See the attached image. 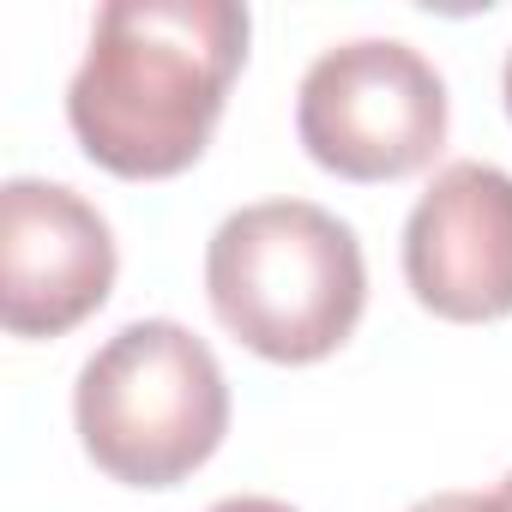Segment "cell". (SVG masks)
<instances>
[{
	"label": "cell",
	"instance_id": "obj_1",
	"mask_svg": "<svg viewBox=\"0 0 512 512\" xmlns=\"http://www.w3.org/2000/svg\"><path fill=\"white\" fill-rule=\"evenodd\" d=\"M247 61L235 0H109L67 85V121L121 181H169L211 145Z\"/></svg>",
	"mask_w": 512,
	"mask_h": 512
},
{
	"label": "cell",
	"instance_id": "obj_10",
	"mask_svg": "<svg viewBox=\"0 0 512 512\" xmlns=\"http://www.w3.org/2000/svg\"><path fill=\"white\" fill-rule=\"evenodd\" d=\"M506 115H512V55H506Z\"/></svg>",
	"mask_w": 512,
	"mask_h": 512
},
{
	"label": "cell",
	"instance_id": "obj_6",
	"mask_svg": "<svg viewBox=\"0 0 512 512\" xmlns=\"http://www.w3.org/2000/svg\"><path fill=\"white\" fill-rule=\"evenodd\" d=\"M410 296L458 326L512 314V175L494 163H446L404 223Z\"/></svg>",
	"mask_w": 512,
	"mask_h": 512
},
{
	"label": "cell",
	"instance_id": "obj_5",
	"mask_svg": "<svg viewBox=\"0 0 512 512\" xmlns=\"http://www.w3.org/2000/svg\"><path fill=\"white\" fill-rule=\"evenodd\" d=\"M115 290L109 217L37 175L0 187V326L13 338H61Z\"/></svg>",
	"mask_w": 512,
	"mask_h": 512
},
{
	"label": "cell",
	"instance_id": "obj_7",
	"mask_svg": "<svg viewBox=\"0 0 512 512\" xmlns=\"http://www.w3.org/2000/svg\"><path fill=\"white\" fill-rule=\"evenodd\" d=\"M410 512H506V500L500 494H428Z\"/></svg>",
	"mask_w": 512,
	"mask_h": 512
},
{
	"label": "cell",
	"instance_id": "obj_8",
	"mask_svg": "<svg viewBox=\"0 0 512 512\" xmlns=\"http://www.w3.org/2000/svg\"><path fill=\"white\" fill-rule=\"evenodd\" d=\"M211 512H296L290 500H272V494H229V500H217Z\"/></svg>",
	"mask_w": 512,
	"mask_h": 512
},
{
	"label": "cell",
	"instance_id": "obj_3",
	"mask_svg": "<svg viewBox=\"0 0 512 512\" xmlns=\"http://www.w3.org/2000/svg\"><path fill=\"white\" fill-rule=\"evenodd\" d=\"M91 464L127 488H175L229 434V380L181 320H133L97 344L73 386Z\"/></svg>",
	"mask_w": 512,
	"mask_h": 512
},
{
	"label": "cell",
	"instance_id": "obj_2",
	"mask_svg": "<svg viewBox=\"0 0 512 512\" xmlns=\"http://www.w3.org/2000/svg\"><path fill=\"white\" fill-rule=\"evenodd\" d=\"M205 296L253 356L284 368L326 362L368 308L362 241L314 199L241 205L205 247Z\"/></svg>",
	"mask_w": 512,
	"mask_h": 512
},
{
	"label": "cell",
	"instance_id": "obj_9",
	"mask_svg": "<svg viewBox=\"0 0 512 512\" xmlns=\"http://www.w3.org/2000/svg\"><path fill=\"white\" fill-rule=\"evenodd\" d=\"M494 494H500V500H506V512H512V470H506V482H500Z\"/></svg>",
	"mask_w": 512,
	"mask_h": 512
},
{
	"label": "cell",
	"instance_id": "obj_4",
	"mask_svg": "<svg viewBox=\"0 0 512 512\" xmlns=\"http://www.w3.org/2000/svg\"><path fill=\"white\" fill-rule=\"evenodd\" d=\"M296 139L344 181H404L446 145V79L398 37L338 43L302 73Z\"/></svg>",
	"mask_w": 512,
	"mask_h": 512
}]
</instances>
